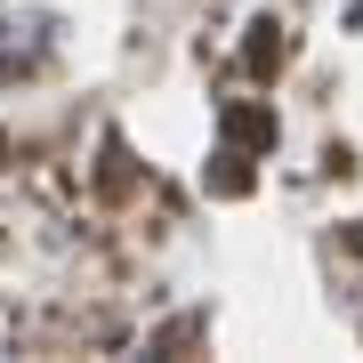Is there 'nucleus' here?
Listing matches in <instances>:
<instances>
[{
    "label": "nucleus",
    "instance_id": "nucleus-1",
    "mask_svg": "<svg viewBox=\"0 0 363 363\" xmlns=\"http://www.w3.org/2000/svg\"><path fill=\"white\" fill-rule=\"evenodd\" d=\"M226 138H234V145H274V113L242 105V113H226Z\"/></svg>",
    "mask_w": 363,
    "mask_h": 363
},
{
    "label": "nucleus",
    "instance_id": "nucleus-2",
    "mask_svg": "<svg viewBox=\"0 0 363 363\" xmlns=\"http://www.w3.org/2000/svg\"><path fill=\"white\" fill-rule=\"evenodd\" d=\"M250 33H259V40H250V73H274V65H283V40H274V16H259Z\"/></svg>",
    "mask_w": 363,
    "mask_h": 363
},
{
    "label": "nucleus",
    "instance_id": "nucleus-3",
    "mask_svg": "<svg viewBox=\"0 0 363 363\" xmlns=\"http://www.w3.org/2000/svg\"><path fill=\"white\" fill-rule=\"evenodd\" d=\"M242 186H250V169H242V154H226V162H218V194H242Z\"/></svg>",
    "mask_w": 363,
    "mask_h": 363
},
{
    "label": "nucleus",
    "instance_id": "nucleus-4",
    "mask_svg": "<svg viewBox=\"0 0 363 363\" xmlns=\"http://www.w3.org/2000/svg\"><path fill=\"white\" fill-rule=\"evenodd\" d=\"M347 250H363V226H347Z\"/></svg>",
    "mask_w": 363,
    "mask_h": 363
}]
</instances>
